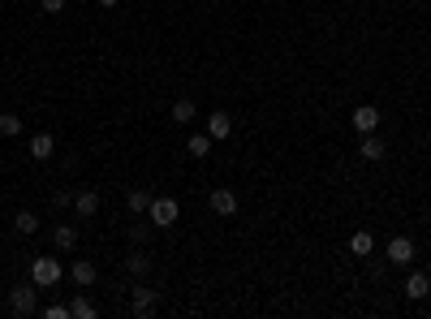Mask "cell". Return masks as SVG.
I'll return each instance as SVG.
<instances>
[{
  "mask_svg": "<svg viewBox=\"0 0 431 319\" xmlns=\"http://www.w3.org/2000/svg\"><path fill=\"white\" fill-rule=\"evenodd\" d=\"M130 311L142 319V315H151L155 311V289H147V285H134V294H130Z\"/></svg>",
  "mask_w": 431,
  "mask_h": 319,
  "instance_id": "ba28073f",
  "label": "cell"
},
{
  "mask_svg": "<svg viewBox=\"0 0 431 319\" xmlns=\"http://www.w3.org/2000/svg\"><path fill=\"white\" fill-rule=\"evenodd\" d=\"M30 280H35L39 289H52V285L60 280V263L52 259V254H43V259L30 263Z\"/></svg>",
  "mask_w": 431,
  "mask_h": 319,
  "instance_id": "3957f363",
  "label": "cell"
},
{
  "mask_svg": "<svg viewBox=\"0 0 431 319\" xmlns=\"http://www.w3.org/2000/svg\"><path fill=\"white\" fill-rule=\"evenodd\" d=\"M52 246H56L60 254H65V250H78V229H74V225H56V229H52Z\"/></svg>",
  "mask_w": 431,
  "mask_h": 319,
  "instance_id": "5bb4252c",
  "label": "cell"
},
{
  "mask_svg": "<svg viewBox=\"0 0 431 319\" xmlns=\"http://www.w3.org/2000/svg\"><path fill=\"white\" fill-rule=\"evenodd\" d=\"M358 155L366 160V164H379V160L388 155V142L379 138V134H362V142H358Z\"/></svg>",
  "mask_w": 431,
  "mask_h": 319,
  "instance_id": "277c9868",
  "label": "cell"
},
{
  "mask_svg": "<svg viewBox=\"0 0 431 319\" xmlns=\"http://www.w3.org/2000/svg\"><path fill=\"white\" fill-rule=\"evenodd\" d=\"M52 203H56V207H69V203H74V195H69V190H56Z\"/></svg>",
  "mask_w": 431,
  "mask_h": 319,
  "instance_id": "484cf974",
  "label": "cell"
},
{
  "mask_svg": "<svg viewBox=\"0 0 431 319\" xmlns=\"http://www.w3.org/2000/svg\"><path fill=\"white\" fill-rule=\"evenodd\" d=\"M388 263L393 267H410L414 263V242H410V237H393V242H388Z\"/></svg>",
  "mask_w": 431,
  "mask_h": 319,
  "instance_id": "8992f818",
  "label": "cell"
},
{
  "mask_svg": "<svg viewBox=\"0 0 431 319\" xmlns=\"http://www.w3.org/2000/svg\"><path fill=\"white\" fill-rule=\"evenodd\" d=\"M427 276H431V263H427Z\"/></svg>",
  "mask_w": 431,
  "mask_h": 319,
  "instance_id": "83f0119b",
  "label": "cell"
},
{
  "mask_svg": "<svg viewBox=\"0 0 431 319\" xmlns=\"http://www.w3.org/2000/svg\"><path fill=\"white\" fill-rule=\"evenodd\" d=\"M100 5H104V9H117V0H100Z\"/></svg>",
  "mask_w": 431,
  "mask_h": 319,
  "instance_id": "4316f807",
  "label": "cell"
},
{
  "mask_svg": "<svg viewBox=\"0 0 431 319\" xmlns=\"http://www.w3.org/2000/svg\"><path fill=\"white\" fill-rule=\"evenodd\" d=\"M69 315H74V319H95V315H100V307H95L91 298H82V294H78V298L69 302Z\"/></svg>",
  "mask_w": 431,
  "mask_h": 319,
  "instance_id": "d6986e66",
  "label": "cell"
},
{
  "mask_svg": "<svg viewBox=\"0 0 431 319\" xmlns=\"http://www.w3.org/2000/svg\"><path fill=\"white\" fill-rule=\"evenodd\" d=\"M177 216H181L177 199H164V195L151 199V207H147V220H151L155 229H173V225H177Z\"/></svg>",
  "mask_w": 431,
  "mask_h": 319,
  "instance_id": "7a4b0ae2",
  "label": "cell"
},
{
  "mask_svg": "<svg viewBox=\"0 0 431 319\" xmlns=\"http://www.w3.org/2000/svg\"><path fill=\"white\" fill-rule=\"evenodd\" d=\"M151 199H155V195H151V190H142V186H134V190H130V195H125V207H130V212H134V216H142V212H147V207H151Z\"/></svg>",
  "mask_w": 431,
  "mask_h": 319,
  "instance_id": "e0dca14e",
  "label": "cell"
},
{
  "mask_svg": "<svg viewBox=\"0 0 431 319\" xmlns=\"http://www.w3.org/2000/svg\"><path fill=\"white\" fill-rule=\"evenodd\" d=\"M151 229H155L151 220H147V225H142V220H138V225H130V242H134V246H142V242L151 237Z\"/></svg>",
  "mask_w": 431,
  "mask_h": 319,
  "instance_id": "603a6c76",
  "label": "cell"
},
{
  "mask_svg": "<svg viewBox=\"0 0 431 319\" xmlns=\"http://www.w3.org/2000/svg\"><path fill=\"white\" fill-rule=\"evenodd\" d=\"M35 311H39V285L35 280L13 285V289H9V315L26 319V315H35Z\"/></svg>",
  "mask_w": 431,
  "mask_h": 319,
  "instance_id": "6da1fadb",
  "label": "cell"
},
{
  "mask_svg": "<svg viewBox=\"0 0 431 319\" xmlns=\"http://www.w3.org/2000/svg\"><path fill=\"white\" fill-rule=\"evenodd\" d=\"M43 315H47V319H65V315H69V307H60V302H52V307H47Z\"/></svg>",
  "mask_w": 431,
  "mask_h": 319,
  "instance_id": "cb8c5ba5",
  "label": "cell"
},
{
  "mask_svg": "<svg viewBox=\"0 0 431 319\" xmlns=\"http://www.w3.org/2000/svg\"><path fill=\"white\" fill-rule=\"evenodd\" d=\"M212 212H216V216H233V212H237V195H233L229 186H216V190H212Z\"/></svg>",
  "mask_w": 431,
  "mask_h": 319,
  "instance_id": "9c48e42d",
  "label": "cell"
},
{
  "mask_svg": "<svg viewBox=\"0 0 431 319\" xmlns=\"http://www.w3.org/2000/svg\"><path fill=\"white\" fill-rule=\"evenodd\" d=\"M74 212L82 216V220L100 216V195H95V190H78V195H74Z\"/></svg>",
  "mask_w": 431,
  "mask_h": 319,
  "instance_id": "30bf717a",
  "label": "cell"
},
{
  "mask_svg": "<svg viewBox=\"0 0 431 319\" xmlns=\"http://www.w3.org/2000/svg\"><path fill=\"white\" fill-rule=\"evenodd\" d=\"M431 294V276L427 272H410V280H406V298L410 302H423Z\"/></svg>",
  "mask_w": 431,
  "mask_h": 319,
  "instance_id": "4fadbf2b",
  "label": "cell"
},
{
  "mask_svg": "<svg viewBox=\"0 0 431 319\" xmlns=\"http://www.w3.org/2000/svg\"><path fill=\"white\" fill-rule=\"evenodd\" d=\"M207 134H212V142H225L233 134V117L229 113H212L207 117Z\"/></svg>",
  "mask_w": 431,
  "mask_h": 319,
  "instance_id": "7c38bea8",
  "label": "cell"
},
{
  "mask_svg": "<svg viewBox=\"0 0 431 319\" xmlns=\"http://www.w3.org/2000/svg\"><path fill=\"white\" fill-rule=\"evenodd\" d=\"M13 225H18V233H39V216L35 212H18V216H13Z\"/></svg>",
  "mask_w": 431,
  "mask_h": 319,
  "instance_id": "7402d4cb",
  "label": "cell"
},
{
  "mask_svg": "<svg viewBox=\"0 0 431 319\" xmlns=\"http://www.w3.org/2000/svg\"><path fill=\"white\" fill-rule=\"evenodd\" d=\"M95 276H100V267H95L91 259H74V267H69V280L78 285V289H91V285H95Z\"/></svg>",
  "mask_w": 431,
  "mask_h": 319,
  "instance_id": "52a82bcc",
  "label": "cell"
},
{
  "mask_svg": "<svg viewBox=\"0 0 431 319\" xmlns=\"http://www.w3.org/2000/svg\"><path fill=\"white\" fill-rule=\"evenodd\" d=\"M212 147H216V142H212V134H207V130L186 138V155L190 160H207V155H212Z\"/></svg>",
  "mask_w": 431,
  "mask_h": 319,
  "instance_id": "8fae6325",
  "label": "cell"
},
{
  "mask_svg": "<svg viewBox=\"0 0 431 319\" xmlns=\"http://www.w3.org/2000/svg\"><path fill=\"white\" fill-rule=\"evenodd\" d=\"M199 117V108H195V100H177V104H173V121H177V125H190V121H195Z\"/></svg>",
  "mask_w": 431,
  "mask_h": 319,
  "instance_id": "ffe728a7",
  "label": "cell"
},
{
  "mask_svg": "<svg viewBox=\"0 0 431 319\" xmlns=\"http://www.w3.org/2000/svg\"><path fill=\"white\" fill-rule=\"evenodd\" d=\"M125 272H130V276H147L151 272V254L147 250H130V254H125Z\"/></svg>",
  "mask_w": 431,
  "mask_h": 319,
  "instance_id": "9a60e30c",
  "label": "cell"
},
{
  "mask_svg": "<svg viewBox=\"0 0 431 319\" xmlns=\"http://www.w3.org/2000/svg\"><path fill=\"white\" fill-rule=\"evenodd\" d=\"M52 151H56L52 134H35V138H30V160H52Z\"/></svg>",
  "mask_w": 431,
  "mask_h": 319,
  "instance_id": "2e32d148",
  "label": "cell"
},
{
  "mask_svg": "<svg viewBox=\"0 0 431 319\" xmlns=\"http://www.w3.org/2000/svg\"><path fill=\"white\" fill-rule=\"evenodd\" d=\"M354 130L358 134H375L379 130V108L375 104H358L354 108Z\"/></svg>",
  "mask_w": 431,
  "mask_h": 319,
  "instance_id": "5b68a950",
  "label": "cell"
},
{
  "mask_svg": "<svg viewBox=\"0 0 431 319\" xmlns=\"http://www.w3.org/2000/svg\"><path fill=\"white\" fill-rule=\"evenodd\" d=\"M39 9L43 13H60V9H65V0H39Z\"/></svg>",
  "mask_w": 431,
  "mask_h": 319,
  "instance_id": "d4e9b609",
  "label": "cell"
},
{
  "mask_svg": "<svg viewBox=\"0 0 431 319\" xmlns=\"http://www.w3.org/2000/svg\"><path fill=\"white\" fill-rule=\"evenodd\" d=\"M0 134H5V138H18V134H22V117H18V113H0Z\"/></svg>",
  "mask_w": 431,
  "mask_h": 319,
  "instance_id": "44dd1931",
  "label": "cell"
},
{
  "mask_svg": "<svg viewBox=\"0 0 431 319\" xmlns=\"http://www.w3.org/2000/svg\"><path fill=\"white\" fill-rule=\"evenodd\" d=\"M371 250H375V237L366 229H358L354 237H349V254H358V259H362V254H371Z\"/></svg>",
  "mask_w": 431,
  "mask_h": 319,
  "instance_id": "ac0fdd59",
  "label": "cell"
}]
</instances>
